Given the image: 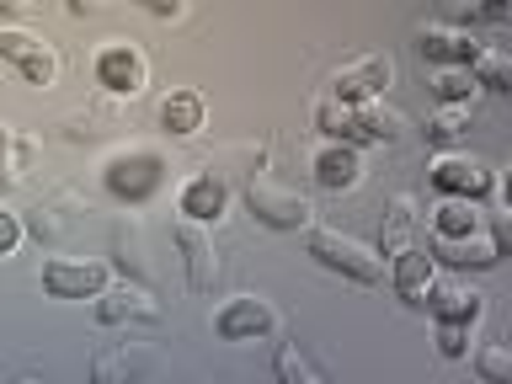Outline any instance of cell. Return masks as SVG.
I'll use <instances>...</instances> for the list:
<instances>
[{"label": "cell", "mask_w": 512, "mask_h": 384, "mask_svg": "<svg viewBox=\"0 0 512 384\" xmlns=\"http://www.w3.org/2000/svg\"><path fill=\"white\" fill-rule=\"evenodd\" d=\"M315 128L336 144H395L400 139V118L379 102H320L315 107Z\"/></svg>", "instance_id": "1"}, {"label": "cell", "mask_w": 512, "mask_h": 384, "mask_svg": "<svg viewBox=\"0 0 512 384\" xmlns=\"http://www.w3.org/2000/svg\"><path fill=\"white\" fill-rule=\"evenodd\" d=\"M310 256H315V262L326 267V272H342V278L363 283V288L384 283V256H379V251H368L363 240H352V235L310 230Z\"/></svg>", "instance_id": "2"}, {"label": "cell", "mask_w": 512, "mask_h": 384, "mask_svg": "<svg viewBox=\"0 0 512 384\" xmlns=\"http://www.w3.org/2000/svg\"><path fill=\"white\" fill-rule=\"evenodd\" d=\"M160 187H166V160L155 150H128L107 166V192L123 203H144V198H155Z\"/></svg>", "instance_id": "3"}, {"label": "cell", "mask_w": 512, "mask_h": 384, "mask_svg": "<svg viewBox=\"0 0 512 384\" xmlns=\"http://www.w3.org/2000/svg\"><path fill=\"white\" fill-rule=\"evenodd\" d=\"M246 203H251V219L267 224V230H310V219H315V208L304 192H288V187H272V182H251Z\"/></svg>", "instance_id": "4"}, {"label": "cell", "mask_w": 512, "mask_h": 384, "mask_svg": "<svg viewBox=\"0 0 512 384\" xmlns=\"http://www.w3.org/2000/svg\"><path fill=\"white\" fill-rule=\"evenodd\" d=\"M0 59L16 64L27 86H54V80H59V54L43 38L22 32V27H0Z\"/></svg>", "instance_id": "5"}, {"label": "cell", "mask_w": 512, "mask_h": 384, "mask_svg": "<svg viewBox=\"0 0 512 384\" xmlns=\"http://www.w3.org/2000/svg\"><path fill=\"white\" fill-rule=\"evenodd\" d=\"M96 320L102 326H160V304L139 283H107L96 294Z\"/></svg>", "instance_id": "6"}, {"label": "cell", "mask_w": 512, "mask_h": 384, "mask_svg": "<svg viewBox=\"0 0 512 384\" xmlns=\"http://www.w3.org/2000/svg\"><path fill=\"white\" fill-rule=\"evenodd\" d=\"M390 86H395V59L390 54H368V59H358V64H347V70L331 75L336 102H379Z\"/></svg>", "instance_id": "7"}, {"label": "cell", "mask_w": 512, "mask_h": 384, "mask_svg": "<svg viewBox=\"0 0 512 384\" xmlns=\"http://www.w3.org/2000/svg\"><path fill=\"white\" fill-rule=\"evenodd\" d=\"M96 80H102L112 96H139L150 86V59H144L134 43H107L102 54H96Z\"/></svg>", "instance_id": "8"}, {"label": "cell", "mask_w": 512, "mask_h": 384, "mask_svg": "<svg viewBox=\"0 0 512 384\" xmlns=\"http://www.w3.org/2000/svg\"><path fill=\"white\" fill-rule=\"evenodd\" d=\"M432 187L448 192V198H486L491 192V166L475 155H459V150H443L432 160Z\"/></svg>", "instance_id": "9"}, {"label": "cell", "mask_w": 512, "mask_h": 384, "mask_svg": "<svg viewBox=\"0 0 512 384\" xmlns=\"http://www.w3.org/2000/svg\"><path fill=\"white\" fill-rule=\"evenodd\" d=\"M390 283H395V294L406 299L411 310H427V294H432V283H438V256L422 251V246L395 251L390 256Z\"/></svg>", "instance_id": "10"}, {"label": "cell", "mask_w": 512, "mask_h": 384, "mask_svg": "<svg viewBox=\"0 0 512 384\" xmlns=\"http://www.w3.org/2000/svg\"><path fill=\"white\" fill-rule=\"evenodd\" d=\"M272 326H278V315H272V304L256 299V294H240L214 315V331L224 342H256V336H267Z\"/></svg>", "instance_id": "11"}, {"label": "cell", "mask_w": 512, "mask_h": 384, "mask_svg": "<svg viewBox=\"0 0 512 384\" xmlns=\"http://www.w3.org/2000/svg\"><path fill=\"white\" fill-rule=\"evenodd\" d=\"M107 267L102 262H64V256H54V262L43 267V288L54 299H96L107 288Z\"/></svg>", "instance_id": "12"}, {"label": "cell", "mask_w": 512, "mask_h": 384, "mask_svg": "<svg viewBox=\"0 0 512 384\" xmlns=\"http://www.w3.org/2000/svg\"><path fill=\"white\" fill-rule=\"evenodd\" d=\"M176 246H182V262H187V283L192 294H208L219 278V256H214V240L203 235L198 219H182L176 224Z\"/></svg>", "instance_id": "13"}, {"label": "cell", "mask_w": 512, "mask_h": 384, "mask_svg": "<svg viewBox=\"0 0 512 384\" xmlns=\"http://www.w3.org/2000/svg\"><path fill=\"white\" fill-rule=\"evenodd\" d=\"M427 310H432L438 326H464L470 331L475 320L486 315V294H475V288H464V283H432Z\"/></svg>", "instance_id": "14"}, {"label": "cell", "mask_w": 512, "mask_h": 384, "mask_svg": "<svg viewBox=\"0 0 512 384\" xmlns=\"http://www.w3.org/2000/svg\"><path fill=\"white\" fill-rule=\"evenodd\" d=\"M432 256H443L448 267H475V272H486V267L502 262V240L486 235V230L459 235V240H438V235H432Z\"/></svg>", "instance_id": "15"}, {"label": "cell", "mask_w": 512, "mask_h": 384, "mask_svg": "<svg viewBox=\"0 0 512 384\" xmlns=\"http://www.w3.org/2000/svg\"><path fill=\"white\" fill-rule=\"evenodd\" d=\"M315 182L326 192H352L363 182V160H358V144H336L326 139V150L315 155Z\"/></svg>", "instance_id": "16"}, {"label": "cell", "mask_w": 512, "mask_h": 384, "mask_svg": "<svg viewBox=\"0 0 512 384\" xmlns=\"http://www.w3.org/2000/svg\"><path fill=\"white\" fill-rule=\"evenodd\" d=\"M480 38H470L464 27H422V59H432V64H470L480 59Z\"/></svg>", "instance_id": "17"}, {"label": "cell", "mask_w": 512, "mask_h": 384, "mask_svg": "<svg viewBox=\"0 0 512 384\" xmlns=\"http://www.w3.org/2000/svg\"><path fill=\"white\" fill-rule=\"evenodd\" d=\"M224 208H230V187L219 182V176H192L182 187V214L198 219V224H219Z\"/></svg>", "instance_id": "18"}, {"label": "cell", "mask_w": 512, "mask_h": 384, "mask_svg": "<svg viewBox=\"0 0 512 384\" xmlns=\"http://www.w3.org/2000/svg\"><path fill=\"white\" fill-rule=\"evenodd\" d=\"M203 112H208L203 91H171L166 102H160V128H166L171 139H187L203 128Z\"/></svg>", "instance_id": "19"}, {"label": "cell", "mask_w": 512, "mask_h": 384, "mask_svg": "<svg viewBox=\"0 0 512 384\" xmlns=\"http://www.w3.org/2000/svg\"><path fill=\"white\" fill-rule=\"evenodd\" d=\"M475 230H480L475 198H448L443 208H432V235L438 240H459V235H475Z\"/></svg>", "instance_id": "20"}, {"label": "cell", "mask_w": 512, "mask_h": 384, "mask_svg": "<svg viewBox=\"0 0 512 384\" xmlns=\"http://www.w3.org/2000/svg\"><path fill=\"white\" fill-rule=\"evenodd\" d=\"M464 134H470V102H443L427 118V144H438V150H454Z\"/></svg>", "instance_id": "21"}, {"label": "cell", "mask_w": 512, "mask_h": 384, "mask_svg": "<svg viewBox=\"0 0 512 384\" xmlns=\"http://www.w3.org/2000/svg\"><path fill=\"white\" fill-rule=\"evenodd\" d=\"M411 230H416V214H411V198H395L390 214H384V230H379V256H395L411 246Z\"/></svg>", "instance_id": "22"}, {"label": "cell", "mask_w": 512, "mask_h": 384, "mask_svg": "<svg viewBox=\"0 0 512 384\" xmlns=\"http://www.w3.org/2000/svg\"><path fill=\"white\" fill-rule=\"evenodd\" d=\"M272 368H278V379H288V384H326V368L310 363V358H304V352H299L294 342H283V347H278V358H272Z\"/></svg>", "instance_id": "23"}, {"label": "cell", "mask_w": 512, "mask_h": 384, "mask_svg": "<svg viewBox=\"0 0 512 384\" xmlns=\"http://www.w3.org/2000/svg\"><path fill=\"white\" fill-rule=\"evenodd\" d=\"M432 91H438V102H475V75L464 70V64H443L438 75H432Z\"/></svg>", "instance_id": "24"}, {"label": "cell", "mask_w": 512, "mask_h": 384, "mask_svg": "<svg viewBox=\"0 0 512 384\" xmlns=\"http://www.w3.org/2000/svg\"><path fill=\"white\" fill-rule=\"evenodd\" d=\"M470 75H475L480 91H507L512 86V70H507V59L496 54V48H480V59L470 64Z\"/></svg>", "instance_id": "25"}, {"label": "cell", "mask_w": 512, "mask_h": 384, "mask_svg": "<svg viewBox=\"0 0 512 384\" xmlns=\"http://www.w3.org/2000/svg\"><path fill=\"white\" fill-rule=\"evenodd\" d=\"M507 347L502 342H496V347H486V352H480V379H491V384H502L507 379Z\"/></svg>", "instance_id": "26"}, {"label": "cell", "mask_w": 512, "mask_h": 384, "mask_svg": "<svg viewBox=\"0 0 512 384\" xmlns=\"http://www.w3.org/2000/svg\"><path fill=\"white\" fill-rule=\"evenodd\" d=\"M438 347H443V358H464V352H470V331L464 326H438Z\"/></svg>", "instance_id": "27"}, {"label": "cell", "mask_w": 512, "mask_h": 384, "mask_svg": "<svg viewBox=\"0 0 512 384\" xmlns=\"http://www.w3.org/2000/svg\"><path fill=\"white\" fill-rule=\"evenodd\" d=\"M16 182V144H11V128H0V192H11Z\"/></svg>", "instance_id": "28"}, {"label": "cell", "mask_w": 512, "mask_h": 384, "mask_svg": "<svg viewBox=\"0 0 512 384\" xmlns=\"http://www.w3.org/2000/svg\"><path fill=\"white\" fill-rule=\"evenodd\" d=\"M16 246H22V219L0 208V256H11Z\"/></svg>", "instance_id": "29"}, {"label": "cell", "mask_w": 512, "mask_h": 384, "mask_svg": "<svg viewBox=\"0 0 512 384\" xmlns=\"http://www.w3.org/2000/svg\"><path fill=\"white\" fill-rule=\"evenodd\" d=\"M139 6L150 11V16H182V6H187V0H139Z\"/></svg>", "instance_id": "30"}]
</instances>
